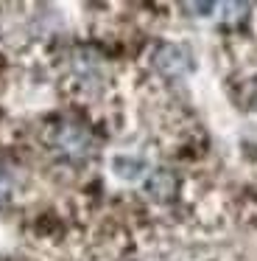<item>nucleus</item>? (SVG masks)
Wrapping results in <instances>:
<instances>
[{
    "instance_id": "obj_1",
    "label": "nucleus",
    "mask_w": 257,
    "mask_h": 261,
    "mask_svg": "<svg viewBox=\"0 0 257 261\" xmlns=\"http://www.w3.org/2000/svg\"><path fill=\"white\" fill-rule=\"evenodd\" d=\"M151 62H154L156 73L165 76V79H182V76H187L190 68H193L190 51L184 45H176V42H162L154 51Z\"/></svg>"
},
{
    "instance_id": "obj_2",
    "label": "nucleus",
    "mask_w": 257,
    "mask_h": 261,
    "mask_svg": "<svg viewBox=\"0 0 257 261\" xmlns=\"http://www.w3.org/2000/svg\"><path fill=\"white\" fill-rule=\"evenodd\" d=\"M53 146L59 149L61 154H67L70 160H81V158H87V154H89L92 141H89V132L84 129V126L61 124L59 129H56V135H53Z\"/></svg>"
},
{
    "instance_id": "obj_3",
    "label": "nucleus",
    "mask_w": 257,
    "mask_h": 261,
    "mask_svg": "<svg viewBox=\"0 0 257 261\" xmlns=\"http://www.w3.org/2000/svg\"><path fill=\"white\" fill-rule=\"evenodd\" d=\"M145 188H148V194L154 199H171L173 194H176V177H173V171L159 169V171H154V174L148 177Z\"/></svg>"
},
{
    "instance_id": "obj_4",
    "label": "nucleus",
    "mask_w": 257,
    "mask_h": 261,
    "mask_svg": "<svg viewBox=\"0 0 257 261\" xmlns=\"http://www.w3.org/2000/svg\"><path fill=\"white\" fill-rule=\"evenodd\" d=\"M112 169H115V174L123 177V180H137V177H143V171H145V160L120 154V158L112 160Z\"/></svg>"
},
{
    "instance_id": "obj_5",
    "label": "nucleus",
    "mask_w": 257,
    "mask_h": 261,
    "mask_svg": "<svg viewBox=\"0 0 257 261\" xmlns=\"http://www.w3.org/2000/svg\"><path fill=\"white\" fill-rule=\"evenodd\" d=\"M9 197H11V177L0 169V205L9 202Z\"/></svg>"
}]
</instances>
